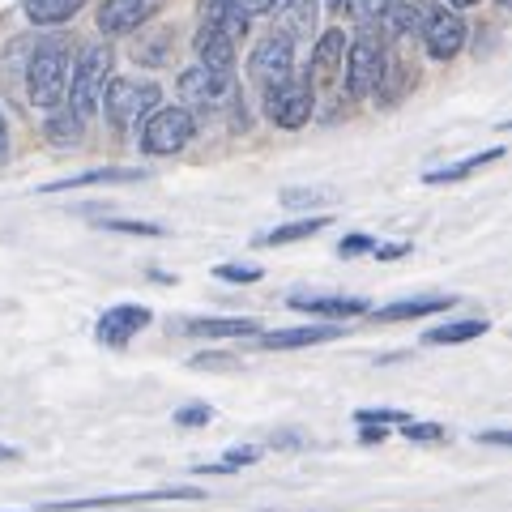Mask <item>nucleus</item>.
I'll return each mask as SVG.
<instances>
[{
	"instance_id": "f257e3e1",
	"label": "nucleus",
	"mask_w": 512,
	"mask_h": 512,
	"mask_svg": "<svg viewBox=\"0 0 512 512\" xmlns=\"http://www.w3.org/2000/svg\"><path fill=\"white\" fill-rule=\"evenodd\" d=\"M158 103H163V86L150 82V77H111L99 99L103 116L116 133H133Z\"/></svg>"
},
{
	"instance_id": "f03ea898",
	"label": "nucleus",
	"mask_w": 512,
	"mask_h": 512,
	"mask_svg": "<svg viewBox=\"0 0 512 512\" xmlns=\"http://www.w3.org/2000/svg\"><path fill=\"white\" fill-rule=\"evenodd\" d=\"M64 90H69V47L64 39H43L26 64V94L39 111H52L64 103Z\"/></svg>"
},
{
	"instance_id": "7ed1b4c3",
	"label": "nucleus",
	"mask_w": 512,
	"mask_h": 512,
	"mask_svg": "<svg viewBox=\"0 0 512 512\" xmlns=\"http://www.w3.org/2000/svg\"><path fill=\"white\" fill-rule=\"evenodd\" d=\"M346 94L350 99H367L380 77H384V64H389V52H384V35L376 26H359L355 39H346Z\"/></svg>"
},
{
	"instance_id": "20e7f679",
	"label": "nucleus",
	"mask_w": 512,
	"mask_h": 512,
	"mask_svg": "<svg viewBox=\"0 0 512 512\" xmlns=\"http://www.w3.org/2000/svg\"><path fill=\"white\" fill-rule=\"evenodd\" d=\"M180 107L188 111H222V107H244V94H239L231 69H210V64H197V69L180 73Z\"/></svg>"
},
{
	"instance_id": "39448f33",
	"label": "nucleus",
	"mask_w": 512,
	"mask_h": 512,
	"mask_svg": "<svg viewBox=\"0 0 512 512\" xmlns=\"http://www.w3.org/2000/svg\"><path fill=\"white\" fill-rule=\"evenodd\" d=\"M111 47L107 43H90L82 56H77L73 64V73H69V107L77 111L82 120H90L94 111H99V99H103V90L111 82Z\"/></svg>"
},
{
	"instance_id": "423d86ee",
	"label": "nucleus",
	"mask_w": 512,
	"mask_h": 512,
	"mask_svg": "<svg viewBox=\"0 0 512 512\" xmlns=\"http://www.w3.org/2000/svg\"><path fill=\"white\" fill-rule=\"evenodd\" d=\"M192 137H197V116L188 107H154L141 120V150L154 158L180 154L184 146H192Z\"/></svg>"
},
{
	"instance_id": "0eeeda50",
	"label": "nucleus",
	"mask_w": 512,
	"mask_h": 512,
	"mask_svg": "<svg viewBox=\"0 0 512 512\" xmlns=\"http://www.w3.org/2000/svg\"><path fill=\"white\" fill-rule=\"evenodd\" d=\"M312 111H316V86L308 82V77L291 73L286 82L265 90V116L278 128H303L312 120Z\"/></svg>"
},
{
	"instance_id": "6e6552de",
	"label": "nucleus",
	"mask_w": 512,
	"mask_h": 512,
	"mask_svg": "<svg viewBox=\"0 0 512 512\" xmlns=\"http://www.w3.org/2000/svg\"><path fill=\"white\" fill-rule=\"evenodd\" d=\"M295 73V43L286 39V35H265L261 43L252 47V56H248V77L261 90H269V86H278V82H286V77Z\"/></svg>"
},
{
	"instance_id": "1a4fd4ad",
	"label": "nucleus",
	"mask_w": 512,
	"mask_h": 512,
	"mask_svg": "<svg viewBox=\"0 0 512 512\" xmlns=\"http://www.w3.org/2000/svg\"><path fill=\"white\" fill-rule=\"evenodd\" d=\"M419 35L427 43L431 60H453L461 47H466V22H461L457 9H423Z\"/></svg>"
},
{
	"instance_id": "9d476101",
	"label": "nucleus",
	"mask_w": 512,
	"mask_h": 512,
	"mask_svg": "<svg viewBox=\"0 0 512 512\" xmlns=\"http://www.w3.org/2000/svg\"><path fill=\"white\" fill-rule=\"evenodd\" d=\"M163 500H201L197 487H158V491H128V495H86L69 504H47L39 512H82V508H124V504H163Z\"/></svg>"
},
{
	"instance_id": "9b49d317",
	"label": "nucleus",
	"mask_w": 512,
	"mask_h": 512,
	"mask_svg": "<svg viewBox=\"0 0 512 512\" xmlns=\"http://www.w3.org/2000/svg\"><path fill=\"white\" fill-rule=\"evenodd\" d=\"M150 320H154V312L141 308V303H116V308H107L99 316V325H94V338H99L103 346H111V350H120V346L133 342L137 333L150 325Z\"/></svg>"
},
{
	"instance_id": "f8f14e48",
	"label": "nucleus",
	"mask_w": 512,
	"mask_h": 512,
	"mask_svg": "<svg viewBox=\"0 0 512 512\" xmlns=\"http://www.w3.org/2000/svg\"><path fill=\"white\" fill-rule=\"evenodd\" d=\"M346 39H350V35H342V30H325V35L316 39L312 60H308V69H312V86H329V82H338V77H342Z\"/></svg>"
},
{
	"instance_id": "ddd939ff",
	"label": "nucleus",
	"mask_w": 512,
	"mask_h": 512,
	"mask_svg": "<svg viewBox=\"0 0 512 512\" xmlns=\"http://www.w3.org/2000/svg\"><path fill=\"white\" fill-rule=\"evenodd\" d=\"M154 0H103L99 30L103 35H133L141 22H150Z\"/></svg>"
},
{
	"instance_id": "4468645a",
	"label": "nucleus",
	"mask_w": 512,
	"mask_h": 512,
	"mask_svg": "<svg viewBox=\"0 0 512 512\" xmlns=\"http://www.w3.org/2000/svg\"><path fill=\"white\" fill-rule=\"evenodd\" d=\"M295 312H308V316H333V320H350V316H363L372 303L355 299V295H291L286 299Z\"/></svg>"
},
{
	"instance_id": "2eb2a0df",
	"label": "nucleus",
	"mask_w": 512,
	"mask_h": 512,
	"mask_svg": "<svg viewBox=\"0 0 512 512\" xmlns=\"http://www.w3.org/2000/svg\"><path fill=\"white\" fill-rule=\"evenodd\" d=\"M274 13H278V35H286L291 43H308L316 35V18H320L316 0H282Z\"/></svg>"
},
{
	"instance_id": "dca6fc26",
	"label": "nucleus",
	"mask_w": 512,
	"mask_h": 512,
	"mask_svg": "<svg viewBox=\"0 0 512 512\" xmlns=\"http://www.w3.org/2000/svg\"><path fill=\"white\" fill-rule=\"evenodd\" d=\"M184 333L218 342V338H252V333H261V325L252 316H201V320H184Z\"/></svg>"
},
{
	"instance_id": "f3484780",
	"label": "nucleus",
	"mask_w": 512,
	"mask_h": 512,
	"mask_svg": "<svg viewBox=\"0 0 512 512\" xmlns=\"http://www.w3.org/2000/svg\"><path fill=\"white\" fill-rule=\"evenodd\" d=\"M342 338L338 325H308V329H274L265 333L261 346L265 350H299V346H320V342H333Z\"/></svg>"
},
{
	"instance_id": "a211bd4d",
	"label": "nucleus",
	"mask_w": 512,
	"mask_h": 512,
	"mask_svg": "<svg viewBox=\"0 0 512 512\" xmlns=\"http://www.w3.org/2000/svg\"><path fill=\"white\" fill-rule=\"evenodd\" d=\"M43 133H47V141H52V146L77 150V146H82V137H86V120L77 116L73 107H52V116H47Z\"/></svg>"
},
{
	"instance_id": "6ab92c4d",
	"label": "nucleus",
	"mask_w": 512,
	"mask_h": 512,
	"mask_svg": "<svg viewBox=\"0 0 512 512\" xmlns=\"http://www.w3.org/2000/svg\"><path fill=\"white\" fill-rule=\"evenodd\" d=\"M192 52H197L201 64H210V69H231V64H235V43L222 35V30L205 26V22L197 30V39H192Z\"/></svg>"
},
{
	"instance_id": "aec40b11",
	"label": "nucleus",
	"mask_w": 512,
	"mask_h": 512,
	"mask_svg": "<svg viewBox=\"0 0 512 512\" xmlns=\"http://www.w3.org/2000/svg\"><path fill=\"white\" fill-rule=\"evenodd\" d=\"M419 26H423V0H389L384 22H380V35L406 39V35H419Z\"/></svg>"
},
{
	"instance_id": "412c9836",
	"label": "nucleus",
	"mask_w": 512,
	"mask_h": 512,
	"mask_svg": "<svg viewBox=\"0 0 512 512\" xmlns=\"http://www.w3.org/2000/svg\"><path fill=\"white\" fill-rule=\"evenodd\" d=\"M457 299H448V295H419V299H397L389 303V308H376L372 316L384 320V325H393V320H414V316H431V312H444V308H453Z\"/></svg>"
},
{
	"instance_id": "4be33fe9",
	"label": "nucleus",
	"mask_w": 512,
	"mask_h": 512,
	"mask_svg": "<svg viewBox=\"0 0 512 512\" xmlns=\"http://www.w3.org/2000/svg\"><path fill=\"white\" fill-rule=\"evenodd\" d=\"M205 26H214V30H222V35H227L231 43H239L248 35V13L235 5V0H210V5H205V18H201Z\"/></svg>"
},
{
	"instance_id": "5701e85b",
	"label": "nucleus",
	"mask_w": 512,
	"mask_h": 512,
	"mask_svg": "<svg viewBox=\"0 0 512 512\" xmlns=\"http://www.w3.org/2000/svg\"><path fill=\"white\" fill-rule=\"evenodd\" d=\"M146 180V171H133V167H99V171H82V175H69V180H52L43 192H64V188H90V184H137Z\"/></svg>"
},
{
	"instance_id": "b1692460",
	"label": "nucleus",
	"mask_w": 512,
	"mask_h": 512,
	"mask_svg": "<svg viewBox=\"0 0 512 512\" xmlns=\"http://www.w3.org/2000/svg\"><path fill=\"white\" fill-rule=\"evenodd\" d=\"M491 325L483 316L478 320H448V325H436V329H427L423 333V342L427 346H461V342H474V338H483Z\"/></svg>"
},
{
	"instance_id": "393cba45",
	"label": "nucleus",
	"mask_w": 512,
	"mask_h": 512,
	"mask_svg": "<svg viewBox=\"0 0 512 512\" xmlns=\"http://www.w3.org/2000/svg\"><path fill=\"white\" fill-rule=\"evenodd\" d=\"M500 158H504V146H491V150H483V154H470V158H461V163H453V167L427 171L423 180H427V184H453V180H466V175L483 171L487 163H500Z\"/></svg>"
},
{
	"instance_id": "a878e982",
	"label": "nucleus",
	"mask_w": 512,
	"mask_h": 512,
	"mask_svg": "<svg viewBox=\"0 0 512 512\" xmlns=\"http://www.w3.org/2000/svg\"><path fill=\"white\" fill-rule=\"evenodd\" d=\"M329 227V218L325 214H316V218H295V222H286V227H274V231H265L256 244L261 248H282V244H295V239H308L316 231H325Z\"/></svg>"
},
{
	"instance_id": "bb28decb",
	"label": "nucleus",
	"mask_w": 512,
	"mask_h": 512,
	"mask_svg": "<svg viewBox=\"0 0 512 512\" xmlns=\"http://www.w3.org/2000/svg\"><path fill=\"white\" fill-rule=\"evenodd\" d=\"M77 9H86V0H26V18L35 26H60Z\"/></svg>"
},
{
	"instance_id": "cd10ccee",
	"label": "nucleus",
	"mask_w": 512,
	"mask_h": 512,
	"mask_svg": "<svg viewBox=\"0 0 512 512\" xmlns=\"http://www.w3.org/2000/svg\"><path fill=\"white\" fill-rule=\"evenodd\" d=\"M410 82H414V69H410V64H402V60H389V64H384L380 86H376L372 94H376L380 103H397V94H402Z\"/></svg>"
},
{
	"instance_id": "c85d7f7f",
	"label": "nucleus",
	"mask_w": 512,
	"mask_h": 512,
	"mask_svg": "<svg viewBox=\"0 0 512 512\" xmlns=\"http://www.w3.org/2000/svg\"><path fill=\"white\" fill-rule=\"evenodd\" d=\"M333 201H338L333 188H282L286 210H316V205H333Z\"/></svg>"
},
{
	"instance_id": "c756f323",
	"label": "nucleus",
	"mask_w": 512,
	"mask_h": 512,
	"mask_svg": "<svg viewBox=\"0 0 512 512\" xmlns=\"http://www.w3.org/2000/svg\"><path fill=\"white\" fill-rule=\"evenodd\" d=\"M346 9L355 13V22H359V26H376V30H380L389 0H346Z\"/></svg>"
},
{
	"instance_id": "7c9ffc66",
	"label": "nucleus",
	"mask_w": 512,
	"mask_h": 512,
	"mask_svg": "<svg viewBox=\"0 0 512 512\" xmlns=\"http://www.w3.org/2000/svg\"><path fill=\"white\" fill-rule=\"evenodd\" d=\"M402 436L410 444H431V440H448V431L440 423H414V419H406L402 423Z\"/></svg>"
},
{
	"instance_id": "2f4dec72",
	"label": "nucleus",
	"mask_w": 512,
	"mask_h": 512,
	"mask_svg": "<svg viewBox=\"0 0 512 512\" xmlns=\"http://www.w3.org/2000/svg\"><path fill=\"white\" fill-rule=\"evenodd\" d=\"M175 423L180 427H205V423H214V410L205 402H188V406L175 410Z\"/></svg>"
},
{
	"instance_id": "473e14b6",
	"label": "nucleus",
	"mask_w": 512,
	"mask_h": 512,
	"mask_svg": "<svg viewBox=\"0 0 512 512\" xmlns=\"http://www.w3.org/2000/svg\"><path fill=\"white\" fill-rule=\"evenodd\" d=\"M265 274V269L261 265H218L214 269V278H222V282H256V278H261Z\"/></svg>"
},
{
	"instance_id": "72a5a7b5",
	"label": "nucleus",
	"mask_w": 512,
	"mask_h": 512,
	"mask_svg": "<svg viewBox=\"0 0 512 512\" xmlns=\"http://www.w3.org/2000/svg\"><path fill=\"white\" fill-rule=\"evenodd\" d=\"M107 231H124V235H163L158 222H133V218H107Z\"/></svg>"
},
{
	"instance_id": "f704fd0d",
	"label": "nucleus",
	"mask_w": 512,
	"mask_h": 512,
	"mask_svg": "<svg viewBox=\"0 0 512 512\" xmlns=\"http://www.w3.org/2000/svg\"><path fill=\"white\" fill-rule=\"evenodd\" d=\"M355 419H359V423H380V427H389V423H406V419H410V410H389V406H376V410H359Z\"/></svg>"
},
{
	"instance_id": "c9c22d12",
	"label": "nucleus",
	"mask_w": 512,
	"mask_h": 512,
	"mask_svg": "<svg viewBox=\"0 0 512 512\" xmlns=\"http://www.w3.org/2000/svg\"><path fill=\"white\" fill-rule=\"evenodd\" d=\"M372 248H376L372 235H346L342 244H338V256H346V261H350V256H363V252H372Z\"/></svg>"
},
{
	"instance_id": "e433bc0d",
	"label": "nucleus",
	"mask_w": 512,
	"mask_h": 512,
	"mask_svg": "<svg viewBox=\"0 0 512 512\" xmlns=\"http://www.w3.org/2000/svg\"><path fill=\"white\" fill-rule=\"evenodd\" d=\"M235 5L244 9L248 18H265V13H274V9L282 5V0H235Z\"/></svg>"
},
{
	"instance_id": "4c0bfd02",
	"label": "nucleus",
	"mask_w": 512,
	"mask_h": 512,
	"mask_svg": "<svg viewBox=\"0 0 512 512\" xmlns=\"http://www.w3.org/2000/svg\"><path fill=\"white\" fill-rule=\"evenodd\" d=\"M363 431H359V440L363 444H384V436H389V431H384L380 423H359Z\"/></svg>"
},
{
	"instance_id": "58836bf2",
	"label": "nucleus",
	"mask_w": 512,
	"mask_h": 512,
	"mask_svg": "<svg viewBox=\"0 0 512 512\" xmlns=\"http://www.w3.org/2000/svg\"><path fill=\"white\" fill-rule=\"evenodd\" d=\"M380 261H397V256H406L410 252V244H384V248H372Z\"/></svg>"
},
{
	"instance_id": "ea45409f",
	"label": "nucleus",
	"mask_w": 512,
	"mask_h": 512,
	"mask_svg": "<svg viewBox=\"0 0 512 512\" xmlns=\"http://www.w3.org/2000/svg\"><path fill=\"white\" fill-rule=\"evenodd\" d=\"M9 163V120H5V111H0V167Z\"/></svg>"
},
{
	"instance_id": "a19ab883",
	"label": "nucleus",
	"mask_w": 512,
	"mask_h": 512,
	"mask_svg": "<svg viewBox=\"0 0 512 512\" xmlns=\"http://www.w3.org/2000/svg\"><path fill=\"white\" fill-rule=\"evenodd\" d=\"M478 444H495V448H504V444H512V436H508V431H483V436H478Z\"/></svg>"
},
{
	"instance_id": "79ce46f5",
	"label": "nucleus",
	"mask_w": 512,
	"mask_h": 512,
	"mask_svg": "<svg viewBox=\"0 0 512 512\" xmlns=\"http://www.w3.org/2000/svg\"><path fill=\"white\" fill-rule=\"evenodd\" d=\"M22 453H18V448H13V444H0V461H18Z\"/></svg>"
},
{
	"instance_id": "37998d69",
	"label": "nucleus",
	"mask_w": 512,
	"mask_h": 512,
	"mask_svg": "<svg viewBox=\"0 0 512 512\" xmlns=\"http://www.w3.org/2000/svg\"><path fill=\"white\" fill-rule=\"evenodd\" d=\"M453 9H470V5H478V0H448Z\"/></svg>"
},
{
	"instance_id": "c03bdc74",
	"label": "nucleus",
	"mask_w": 512,
	"mask_h": 512,
	"mask_svg": "<svg viewBox=\"0 0 512 512\" xmlns=\"http://www.w3.org/2000/svg\"><path fill=\"white\" fill-rule=\"evenodd\" d=\"M346 5V0H329V9H342Z\"/></svg>"
},
{
	"instance_id": "a18cd8bd",
	"label": "nucleus",
	"mask_w": 512,
	"mask_h": 512,
	"mask_svg": "<svg viewBox=\"0 0 512 512\" xmlns=\"http://www.w3.org/2000/svg\"><path fill=\"white\" fill-rule=\"evenodd\" d=\"M35 512H39V508H35Z\"/></svg>"
}]
</instances>
